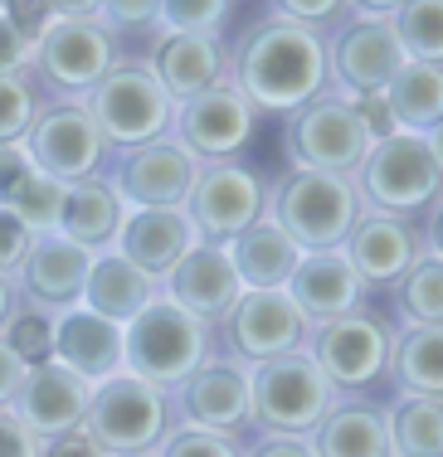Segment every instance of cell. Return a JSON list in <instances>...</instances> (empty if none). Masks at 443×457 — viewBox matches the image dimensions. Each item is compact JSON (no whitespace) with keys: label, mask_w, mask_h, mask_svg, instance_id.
Returning <instances> with one entry per match:
<instances>
[{"label":"cell","mask_w":443,"mask_h":457,"mask_svg":"<svg viewBox=\"0 0 443 457\" xmlns=\"http://www.w3.org/2000/svg\"><path fill=\"white\" fill-rule=\"evenodd\" d=\"M230 83L258 117H293L312 97L331 93L327 45L278 15H258L230 39Z\"/></svg>","instance_id":"6da1fadb"},{"label":"cell","mask_w":443,"mask_h":457,"mask_svg":"<svg viewBox=\"0 0 443 457\" xmlns=\"http://www.w3.org/2000/svg\"><path fill=\"white\" fill-rule=\"evenodd\" d=\"M365 214L351 176H327V170H278L268 180L263 220L278 224L302 253L341 248L355 220Z\"/></svg>","instance_id":"7a4b0ae2"},{"label":"cell","mask_w":443,"mask_h":457,"mask_svg":"<svg viewBox=\"0 0 443 457\" xmlns=\"http://www.w3.org/2000/svg\"><path fill=\"white\" fill-rule=\"evenodd\" d=\"M390 345H395V321L375 307H355L337 321H322L307 331L302 351L322 370L337 399H371V389L385 385L390 375Z\"/></svg>","instance_id":"3957f363"},{"label":"cell","mask_w":443,"mask_h":457,"mask_svg":"<svg viewBox=\"0 0 443 457\" xmlns=\"http://www.w3.org/2000/svg\"><path fill=\"white\" fill-rule=\"evenodd\" d=\"M351 180L365 214H385V220L419 224L443 200V170L434 166L424 137H409V132L380 137L365 151L361 170Z\"/></svg>","instance_id":"277c9868"},{"label":"cell","mask_w":443,"mask_h":457,"mask_svg":"<svg viewBox=\"0 0 443 457\" xmlns=\"http://www.w3.org/2000/svg\"><path fill=\"white\" fill-rule=\"evenodd\" d=\"M214 351V326H205L196 317L176 307V302L156 297L142 317H132L122 326V370L156 389H176L190 370H200Z\"/></svg>","instance_id":"5b68a950"},{"label":"cell","mask_w":443,"mask_h":457,"mask_svg":"<svg viewBox=\"0 0 443 457\" xmlns=\"http://www.w3.org/2000/svg\"><path fill=\"white\" fill-rule=\"evenodd\" d=\"M176 428V404L166 389L146 385L137 375H113L93 385L88 413H83V433L107 453V457H137L156 453L166 433Z\"/></svg>","instance_id":"8992f818"},{"label":"cell","mask_w":443,"mask_h":457,"mask_svg":"<svg viewBox=\"0 0 443 457\" xmlns=\"http://www.w3.org/2000/svg\"><path fill=\"white\" fill-rule=\"evenodd\" d=\"M83 107L98 122L113 156L171 137V122H176V103L161 93V83L151 79V69L142 59H122L98 88L83 97Z\"/></svg>","instance_id":"52a82bcc"},{"label":"cell","mask_w":443,"mask_h":457,"mask_svg":"<svg viewBox=\"0 0 443 457\" xmlns=\"http://www.w3.org/2000/svg\"><path fill=\"white\" fill-rule=\"evenodd\" d=\"M248 389H254V433H283V438H312L331 409H337V389L322 379L307 351L278 355L268 365L248 370Z\"/></svg>","instance_id":"ba28073f"},{"label":"cell","mask_w":443,"mask_h":457,"mask_svg":"<svg viewBox=\"0 0 443 457\" xmlns=\"http://www.w3.org/2000/svg\"><path fill=\"white\" fill-rule=\"evenodd\" d=\"M375 137L365 132L355 103L341 93H322L293 117H283V161L288 170H327V176H355Z\"/></svg>","instance_id":"9c48e42d"},{"label":"cell","mask_w":443,"mask_h":457,"mask_svg":"<svg viewBox=\"0 0 443 457\" xmlns=\"http://www.w3.org/2000/svg\"><path fill=\"white\" fill-rule=\"evenodd\" d=\"M263 200H268V180L254 166H244V161H205L196 180H190L180 214L190 220L200 244L230 248L244 228L263 220Z\"/></svg>","instance_id":"30bf717a"},{"label":"cell","mask_w":443,"mask_h":457,"mask_svg":"<svg viewBox=\"0 0 443 457\" xmlns=\"http://www.w3.org/2000/svg\"><path fill=\"white\" fill-rule=\"evenodd\" d=\"M20 146H25L29 166L39 176H49L59 185H79V180L103 176L107 156H113L98 122L88 117V107L69 103V97H45Z\"/></svg>","instance_id":"8fae6325"},{"label":"cell","mask_w":443,"mask_h":457,"mask_svg":"<svg viewBox=\"0 0 443 457\" xmlns=\"http://www.w3.org/2000/svg\"><path fill=\"white\" fill-rule=\"evenodd\" d=\"M122 63V49L113 45V35L88 20V25H69V20H54L49 35L35 45V63H29V79L45 97H69L83 103L107 73Z\"/></svg>","instance_id":"7c38bea8"},{"label":"cell","mask_w":443,"mask_h":457,"mask_svg":"<svg viewBox=\"0 0 443 457\" xmlns=\"http://www.w3.org/2000/svg\"><path fill=\"white\" fill-rule=\"evenodd\" d=\"M307 345V321L288 302V292H239L230 317L214 326V351L239 365H268Z\"/></svg>","instance_id":"4fadbf2b"},{"label":"cell","mask_w":443,"mask_h":457,"mask_svg":"<svg viewBox=\"0 0 443 457\" xmlns=\"http://www.w3.org/2000/svg\"><path fill=\"white\" fill-rule=\"evenodd\" d=\"M405 49L395 39L390 20H371L355 5V20L341 25L327 39V83L331 93H341L346 103L361 97H385V88L395 83V73L405 69Z\"/></svg>","instance_id":"5bb4252c"},{"label":"cell","mask_w":443,"mask_h":457,"mask_svg":"<svg viewBox=\"0 0 443 457\" xmlns=\"http://www.w3.org/2000/svg\"><path fill=\"white\" fill-rule=\"evenodd\" d=\"M200 161L180 146L176 137H161L151 146L122 151V156H107L103 180L113 185V195L122 200V210H180L190 195Z\"/></svg>","instance_id":"9a60e30c"},{"label":"cell","mask_w":443,"mask_h":457,"mask_svg":"<svg viewBox=\"0 0 443 457\" xmlns=\"http://www.w3.org/2000/svg\"><path fill=\"white\" fill-rule=\"evenodd\" d=\"M171 404H176V423H186V428L254 438V389H248V365L239 361L210 355L171 389Z\"/></svg>","instance_id":"2e32d148"},{"label":"cell","mask_w":443,"mask_h":457,"mask_svg":"<svg viewBox=\"0 0 443 457\" xmlns=\"http://www.w3.org/2000/svg\"><path fill=\"white\" fill-rule=\"evenodd\" d=\"M258 132V112L244 103V93L234 88L230 79L205 88L200 97L176 107V122H171V137L200 161H239V151L254 141Z\"/></svg>","instance_id":"e0dca14e"},{"label":"cell","mask_w":443,"mask_h":457,"mask_svg":"<svg viewBox=\"0 0 443 457\" xmlns=\"http://www.w3.org/2000/svg\"><path fill=\"white\" fill-rule=\"evenodd\" d=\"M93 253L79 244H69L63 234H39L29 244L25 263L15 273V292L29 312L45 317H63V312L83 307V282H88Z\"/></svg>","instance_id":"ac0fdd59"},{"label":"cell","mask_w":443,"mask_h":457,"mask_svg":"<svg viewBox=\"0 0 443 457\" xmlns=\"http://www.w3.org/2000/svg\"><path fill=\"white\" fill-rule=\"evenodd\" d=\"M142 63L151 69V79L161 83V93L171 103H190L205 88L230 79V39L224 35H166L161 29L151 39V49L142 54Z\"/></svg>","instance_id":"d6986e66"},{"label":"cell","mask_w":443,"mask_h":457,"mask_svg":"<svg viewBox=\"0 0 443 457\" xmlns=\"http://www.w3.org/2000/svg\"><path fill=\"white\" fill-rule=\"evenodd\" d=\"M346 263L365 282V292H390L409 268L424 258V228L409 220H385V214H361L341 244Z\"/></svg>","instance_id":"ffe728a7"},{"label":"cell","mask_w":443,"mask_h":457,"mask_svg":"<svg viewBox=\"0 0 443 457\" xmlns=\"http://www.w3.org/2000/svg\"><path fill=\"white\" fill-rule=\"evenodd\" d=\"M88 399H93L88 379H79L73 370L45 361V365H29V375H25V385H20V395L10 409H15V419L25 423L39 443H54V438H63V433L83 428Z\"/></svg>","instance_id":"44dd1931"},{"label":"cell","mask_w":443,"mask_h":457,"mask_svg":"<svg viewBox=\"0 0 443 457\" xmlns=\"http://www.w3.org/2000/svg\"><path fill=\"white\" fill-rule=\"evenodd\" d=\"M239 273H234L230 253L214 244H196L166 278H161V297L176 302L186 317H196L205 326H220L230 317V307L239 302Z\"/></svg>","instance_id":"7402d4cb"},{"label":"cell","mask_w":443,"mask_h":457,"mask_svg":"<svg viewBox=\"0 0 443 457\" xmlns=\"http://www.w3.org/2000/svg\"><path fill=\"white\" fill-rule=\"evenodd\" d=\"M288 302L297 307V317L307 321V331L312 326H322V321H337L346 317V312H355V307H365V282L355 278V268L346 263V253L341 248H322V253H302V263H297V273L288 278Z\"/></svg>","instance_id":"603a6c76"},{"label":"cell","mask_w":443,"mask_h":457,"mask_svg":"<svg viewBox=\"0 0 443 457\" xmlns=\"http://www.w3.org/2000/svg\"><path fill=\"white\" fill-rule=\"evenodd\" d=\"M54 365L73 370L88 385L122 375V326L93 317L88 307H73L63 317H54Z\"/></svg>","instance_id":"cb8c5ba5"},{"label":"cell","mask_w":443,"mask_h":457,"mask_svg":"<svg viewBox=\"0 0 443 457\" xmlns=\"http://www.w3.org/2000/svg\"><path fill=\"white\" fill-rule=\"evenodd\" d=\"M196 244L200 238L180 210H132L122 220V234H117L113 253H122L132 268H142L146 278L161 282Z\"/></svg>","instance_id":"d4e9b609"},{"label":"cell","mask_w":443,"mask_h":457,"mask_svg":"<svg viewBox=\"0 0 443 457\" xmlns=\"http://www.w3.org/2000/svg\"><path fill=\"white\" fill-rule=\"evenodd\" d=\"M156 297H161V282L146 278L142 268H132L122 253H98L88 268V282H83V307L113 326L142 317Z\"/></svg>","instance_id":"484cf974"},{"label":"cell","mask_w":443,"mask_h":457,"mask_svg":"<svg viewBox=\"0 0 443 457\" xmlns=\"http://www.w3.org/2000/svg\"><path fill=\"white\" fill-rule=\"evenodd\" d=\"M122 200L113 195V185L103 176L93 180H79L63 190V214H59V234L69 238V244L88 248L93 258L98 253H113L117 248V234H122Z\"/></svg>","instance_id":"4316f807"},{"label":"cell","mask_w":443,"mask_h":457,"mask_svg":"<svg viewBox=\"0 0 443 457\" xmlns=\"http://www.w3.org/2000/svg\"><path fill=\"white\" fill-rule=\"evenodd\" d=\"M224 253H230V263H234V273H239L244 292H283L288 278H293L297 263H302V248L278 224H268V220H258L254 228H244Z\"/></svg>","instance_id":"83f0119b"},{"label":"cell","mask_w":443,"mask_h":457,"mask_svg":"<svg viewBox=\"0 0 443 457\" xmlns=\"http://www.w3.org/2000/svg\"><path fill=\"white\" fill-rule=\"evenodd\" d=\"M317 457H390V433H385V404L375 399H337V409L312 433Z\"/></svg>","instance_id":"f1b7e54d"},{"label":"cell","mask_w":443,"mask_h":457,"mask_svg":"<svg viewBox=\"0 0 443 457\" xmlns=\"http://www.w3.org/2000/svg\"><path fill=\"white\" fill-rule=\"evenodd\" d=\"M385 385L390 395L443 399V326H395Z\"/></svg>","instance_id":"f546056e"},{"label":"cell","mask_w":443,"mask_h":457,"mask_svg":"<svg viewBox=\"0 0 443 457\" xmlns=\"http://www.w3.org/2000/svg\"><path fill=\"white\" fill-rule=\"evenodd\" d=\"M385 107L395 132L429 137L443 122V63H405L385 88Z\"/></svg>","instance_id":"4dcf8cb0"},{"label":"cell","mask_w":443,"mask_h":457,"mask_svg":"<svg viewBox=\"0 0 443 457\" xmlns=\"http://www.w3.org/2000/svg\"><path fill=\"white\" fill-rule=\"evenodd\" d=\"M385 433H390V457H443V399L390 395Z\"/></svg>","instance_id":"1f68e13d"},{"label":"cell","mask_w":443,"mask_h":457,"mask_svg":"<svg viewBox=\"0 0 443 457\" xmlns=\"http://www.w3.org/2000/svg\"><path fill=\"white\" fill-rule=\"evenodd\" d=\"M395 326H443V258L424 253L390 287Z\"/></svg>","instance_id":"d6a6232c"},{"label":"cell","mask_w":443,"mask_h":457,"mask_svg":"<svg viewBox=\"0 0 443 457\" xmlns=\"http://www.w3.org/2000/svg\"><path fill=\"white\" fill-rule=\"evenodd\" d=\"M390 25L409 63H443V0H399Z\"/></svg>","instance_id":"836d02e7"},{"label":"cell","mask_w":443,"mask_h":457,"mask_svg":"<svg viewBox=\"0 0 443 457\" xmlns=\"http://www.w3.org/2000/svg\"><path fill=\"white\" fill-rule=\"evenodd\" d=\"M63 190L69 185H59V180H49V176H39V170H29L25 180L15 185V195L5 200V210L15 214L20 224L29 228V234H59V214H63Z\"/></svg>","instance_id":"e575fe53"},{"label":"cell","mask_w":443,"mask_h":457,"mask_svg":"<svg viewBox=\"0 0 443 457\" xmlns=\"http://www.w3.org/2000/svg\"><path fill=\"white\" fill-rule=\"evenodd\" d=\"M239 15L234 0H161V29L166 35H224Z\"/></svg>","instance_id":"d590c367"},{"label":"cell","mask_w":443,"mask_h":457,"mask_svg":"<svg viewBox=\"0 0 443 457\" xmlns=\"http://www.w3.org/2000/svg\"><path fill=\"white\" fill-rule=\"evenodd\" d=\"M98 25L113 35V45L122 49V59H132V54H127V39L146 35V49H151V39L161 35V0H103Z\"/></svg>","instance_id":"8d00e7d4"},{"label":"cell","mask_w":443,"mask_h":457,"mask_svg":"<svg viewBox=\"0 0 443 457\" xmlns=\"http://www.w3.org/2000/svg\"><path fill=\"white\" fill-rule=\"evenodd\" d=\"M268 15L288 20V25L307 29V35H317L322 45H327L341 25L355 20V0H317V5H312V0H278V5H268Z\"/></svg>","instance_id":"74e56055"},{"label":"cell","mask_w":443,"mask_h":457,"mask_svg":"<svg viewBox=\"0 0 443 457\" xmlns=\"http://www.w3.org/2000/svg\"><path fill=\"white\" fill-rule=\"evenodd\" d=\"M39 103H45V93L35 88V79H0V146H20L29 132V122H35Z\"/></svg>","instance_id":"f35d334b"},{"label":"cell","mask_w":443,"mask_h":457,"mask_svg":"<svg viewBox=\"0 0 443 457\" xmlns=\"http://www.w3.org/2000/svg\"><path fill=\"white\" fill-rule=\"evenodd\" d=\"M5 345L20 355L25 365H45L54 355V317H45V312H29L25 302L15 307V317L5 321Z\"/></svg>","instance_id":"ab89813d"},{"label":"cell","mask_w":443,"mask_h":457,"mask_svg":"<svg viewBox=\"0 0 443 457\" xmlns=\"http://www.w3.org/2000/svg\"><path fill=\"white\" fill-rule=\"evenodd\" d=\"M156 457H244V438L176 423V428L166 433V443L156 448Z\"/></svg>","instance_id":"60d3db41"},{"label":"cell","mask_w":443,"mask_h":457,"mask_svg":"<svg viewBox=\"0 0 443 457\" xmlns=\"http://www.w3.org/2000/svg\"><path fill=\"white\" fill-rule=\"evenodd\" d=\"M29 63H35V45L10 25L5 5H0V79H25Z\"/></svg>","instance_id":"b9f144b4"},{"label":"cell","mask_w":443,"mask_h":457,"mask_svg":"<svg viewBox=\"0 0 443 457\" xmlns=\"http://www.w3.org/2000/svg\"><path fill=\"white\" fill-rule=\"evenodd\" d=\"M29 244H35V234H29V228L20 224L10 210H0V278H15L20 273Z\"/></svg>","instance_id":"7bdbcfd3"},{"label":"cell","mask_w":443,"mask_h":457,"mask_svg":"<svg viewBox=\"0 0 443 457\" xmlns=\"http://www.w3.org/2000/svg\"><path fill=\"white\" fill-rule=\"evenodd\" d=\"M5 15L29 45H39V39L49 35V25H54V0H5Z\"/></svg>","instance_id":"ee69618b"},{"label":"cell","mask_w":443,"mask_h":457,"mask_svg":"<svg viewBox=\"0 0 443 457\" xmlns=\"http://www.w3.org/2000/svg\"><path fill=\"white\" fill-rule=\"evenodd\" d=\"M0 457H45V443L15 419V409H0Z\"/></svg>","instance_id":"f6af8a7d"},{"label":"cell","mask_w":443,"mask_h":457,"mask_svg":"<svg viewBox=\"0 0 443 457\" xmlns=\"http://www.w3.org/2000/svg\"><path fill=\"white\" fill-rule=\"evenodd\" d=\"M244 457H317L307 438H283V433H254L244 438Z\"/></svg>","instance_id":"bcb514c9"},{"label":"cell","mask_w":443,"mask_h":457,"mask_svg":"<svg viewBox=\"0 0 443 457\" xmlns=\"http://www.w3.org/2000/svg\"><path fill=\"white\" fill-rule=\"evenodd\" d=\"M25 375H29V365L20 361V355L5 345V336H0V409L15 404V395H20V385H25Z\"/></svg>","instance_id":"7dc6e473"},{"label":"cell","mask_w":443,"mask_h":457,"mask_svg":"<svg viewBox=\"0 0 443 457\" xmlns=\"http://www.w3.org/2000/svg\"><path fill=\"white\" fill-rule=\"evenodd\" d=\"M29 156H25V146H0V210H5V200L15 195V185L29 176Z\"/></svg>","instance_id":"c3c4849f"},{"label":"cell","mask_w":443,"mask_h":457,"mask_svg":"<svg viewBox=\"0 0 443 457\" xmlns=\"http://www.w3.org/2000/svg\"><path fill=\"white\" fill-rule=\"evenodd\" d=\"M45 457H107V453H103L83 428H73V433H63V438L45 443Z\"/></svg>","instance_id":"681fc988"},{"label":"cell","mask_w":443,"mask_h":457,"mask_svg":"<svg viewBox=\"0 0 443 457\" xmlns=\"http://www.w3.org/2000/svg\"><path fill=\"white\" fill-rule=\"evenodd\" d=\"M419 228H424V253L443 258V200L424 214V224H419Z\"/></svg>","instance_id":"f907efd6"},{"label":"cell","mask_w":443,"mask_h":457,"mask_svg":"<svg viewBox=\"0 0 443 457\" xmlns=\"http://www.w3.org/2000/svg\"><path fill=\"white\" fill-rule=\"evenodd\" d=\"M20 307V292H15V278H0V331H5V321L15 317Z\"/></svg>","instance_id":"816d5d0a"},{"label":"cell","mask_w":443,"mask_h":457,"mask_svg":"<svg viewBox=\"0 0 443 457\" xmlns=\"http://www.w3.org/2000/svg\"><path fill=\"white\" fill-rule=\"evenodd\" d=\"M424 146H429V156H434V166L443 170V122H439V127H434V132H429V137H424Z\"/></svg>","instance_id":"f5cc1de1"},{"label":"cell","mask_w":443,"mask_h":457,"mask_svg":"<svg viewBox=\"0 0 443 457\" xmlns=\"http://www.w3.org/2000/svg\"><path fill=\"white\" fill-rule=\"evenodd\" d=\"M137 457H156V453H137Z\"/></svg>","instance_id":"db71d44e"}]
</instances>
